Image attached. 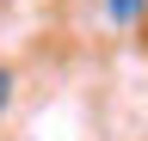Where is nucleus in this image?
I'll return each instance as SVG.
<instances>
[{"instance_id": "f03ea898", "label": "nucleus", "mask_w": 148, "mask_h": 141, "mask_svg": "<svg viewBox=\"0 0 148 141\" xmlns=\"http://www.w3.org/2000/svg\"><path fill=\"white\" fill-rule=\"evenodd\" d=\"M6 98H12V74L0 67V111H6Z\"/></svg>"}, {"instance_id": "f257e3e1", "label": "nucleus", "mask_w": 148, "mask_h": 141, "mask_svg": "<svg viewBox=\"0 0 148 141\" xmlns=\"http://www.w3.org/2000/svg\"><path fill=\"white\" fill-rule=\"evenodd\" d=\"M142 6H148V0H111V19H117V25H130Z\"/></svg>"}]
</instances>
